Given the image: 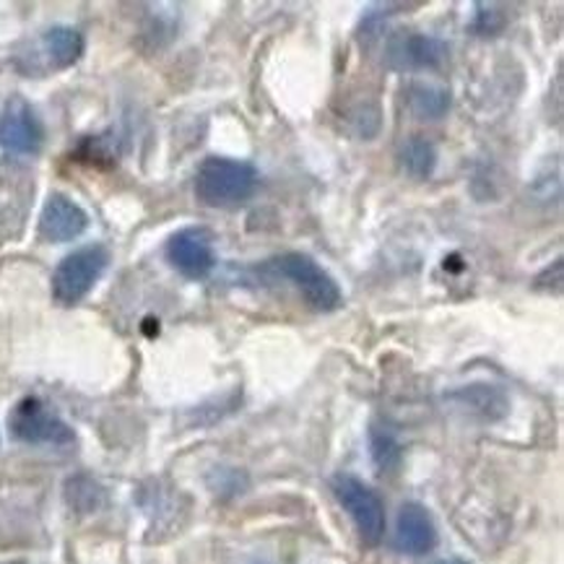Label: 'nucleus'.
<instances>
[{
  "label": "nucleus",
  "instance_id": "1",
  "mask_svg": "<svg viewBox=\"0 0 564 564\" xmlns=\"http://www.w3.org/2000/svg\"><path fill=\"white\" fill-rule=\"evenodd\" d=\"M258 185V170L242 159L208 156L195 172V198L212 208H237L248 204Z\"/></svg>",
  "mask_w": 564,
  "mask_h": 564
},
{
  "label": "nucleus",
  "instance_id": "2",
  "mask_svg": "<svg viewBox=\"0 0 564 564\" xmlns=\"http://www.w3.org/2000/svg\"><path fill=\"white\" fill-rule=\"evenodd\" d=\"M107 265H110V250L105 245H86L65 256L53 273V296L57 305H78L102 279Z\"/></svg>",
  "mask_w": 564,
  "mask_h": 564
},
{
  "label": "nucleus",
  "instance_id": "3",
  "mask_svg": "<svg viewBox=\"0 0 564 564\" xmlns=\"http://www.w3.org/2000/svg\"><path fill=\"white\" fill-rule=\"evenodd\" d=\"M273 269L292 281L300 289V294L305 296L307 305L317 313H334V310L341 307V286L315 258L305 256V252H286V256L273 260Z\"/></svg>",
  "mask_w": 564,
  "mask_h": 564
},
{
  "label": "nucleus",
  "instance_id": "4",
  "mask_svg": "<svg viewBox=\"0 0 564 564\" xmlns=\"http://www.w3.org/2000/svg\"><path fill=\"white\" fill-rule=\"evenodd\" d=\"M330 487H334L336 500L357 525L361 541L370 546L380 544L386 536V508H382L378 491L351 474H338Z\"/></svg>",
  "mask_w": 564,
  "mask_h": 564
},
{
  "label": "nucleus",
  "instance_id": "5",
  "mask_svg": "<svg viewBox=\"0 0 564 564\" xmlns=\"http://www.w3.org/2000/svg\"><path fill=\"white\" fill-rule=\"evenodd\" d=\"M11 435L29 445H68L74 443V430L53 414L40 398H24L11 414Z\"/></svg>",
  "mask_w": 564,
  "mask_h": 564
},
{
  "label": "nucleus",
  "instance_id": "6",
  "mask_svg": "<svg viewBox=\"0 0 564 564\" xmlns=\"http://www.w3.org/2000/svg\"><path fill=\"white\" fill-rule=\"evenodd\" d=\"M45 143V128L26 99L13 97L0 112V149L9 154L32 156Z\"/></svg>",
  "mask_w": 564,
  "mask_h": 564
},
{
  "label": "nucleus",
  "instance_id": "7",
  "mask_svg": "<svg viewBox=\"0 0 564 564\" xmlns=\"http://www.w3.org/2000/svg\"><path fill=\"white\" fill-rule=\"evenodd\" d=\"M167 260L185 279L200 281L216 269L214 235L204 227L180 229L167 242Z\"/></svg>",
  "mask_w": 564,
  "mask_h": 564
},
{
  "label": "nucleus",
  "instance_id": "8",
  "mask_svg": "<svg viewBox=\"0 0 564 564\" xmlns=\"http://www.w3.org/2000/svg\"><path fill=\"white\" fill-rule=\"evenodd\" d=\"M89 229V216L68 195L53 193L40 214V237L50 245L74 242Z\"/></svg>",
  "mask_w": 564,
  "mask_h": 564
},
{
  "label": "nucleus",
  "instance_id": "9",
  "mask_svg": "<svg viewBox=\"0 0 564 564\" xmlns=\"http://www.w3.org/2000/svg\"><path fill=\"white\" fill-rule=\"evenodd\" d=\"M445 57L447 45L432 34H398L388 47V63L398 70H435Z\"/></svg>",
  "mask_w": 564,
  "mask_h": 564
},
{
  "label": "nucleus",
  "instance_id": "10",
  "mask_svg": "<svg viewBox=\"0 0 564 564\" xmlns=\"http://www.w3.org/2000/svg\"><path fill=\"white\" fill-rule=\"evenodd\" d=\"M393 544L398 552L409 556H424L437 546V525L424 505H403L401 512H398Z\"/></svg>",
  "mask_w": 564,
  "mask_h": 564
},
{
  "label": "nucleus",
  "instance_id": "11",
  "mask_svg": "<svg viewBox=\"0 0 564 564\" xmlns=\"http://www.w3.org/2000/svg\"><path fill=\"white\" fill-rule=\"evenodd\" d=\"M42 50L53 68H70L84 55V34L74 26H53L42 37Z\"/></svg>",
  "mask_w": 564,
  "mask_h": 564
},
{
  "label": "nucleus",
  "instance_id": "12",
  "mask_svg": "<svg viewBox=\"0 0 564 564\" xmlns=\"http://www.w3.org/2000/svg\"><path fill=\"white\" fill-rule=\"evenodd\" d=\"M409 107L419 120H440L451 107V91L435 84H414L409 91Z\"/></svg>",
  "mask_w": 564,
  "mask_h": 564
},
{
  "label": "nucleus",
  "instance_id": "13",
  "mask_svg": "<svg viewBox=\"0 0 564 564\" xmlns=\"http://www.w3.org/2000/svg\"><path fill=\"white\" fill-rule=\"evenodd\" d=\"M401 162H403V170H406L411 177L426 180L432 172H435L437 151H435V147H432V141L422 139V135H414V139H409L406 143H403Z\"/></svg>",
  "mask_w": 564,
  "mask_h": 564
},
{
  "label": "nucleus",
  "instance_id": "14",
  "mask_svg": "<svg viewBox=\"0 0 564 564\" xmlns=\"http://www.w3.org/2000/svg\"><path fill=\"white\" fill-rule=\"evenodd\" d=\"M370 445L375 466H378L380 471H390V468L398 466V460H401V445H398L393 432H388L386 426H372Z\"/></svg>",
  "mask_w": 564,
  "mask_h": 564
},
{
  "label": "nucleus",
  "instance_id": "15",
  "mask_svg": "<svg viewBox=\"0 0 564 564\" xmlns=\"http://www.w3.org/2000/svg\"><path fill=\"white\" fill-rule=\"evenodd\" d=\"M437 564H468V562H463V560H443V562H437Z\"/></svg>",
  "mask_w": 564,
  "mask_h": 564
},
{
  "label": "nucleus",
  "instance_id": "16",
  "mask_svg": "<svg viewBox=\"0 0 564 564\" xmlns=\"http://www.w3.org/2000/svg\"><path fill=\"white\" fill-rule=\"evenodd\" d=\"M3 564H24V562H3Z\"/></svg>",
  "mask_w": 564,
  "mask_h": 564
}]
</instances>
